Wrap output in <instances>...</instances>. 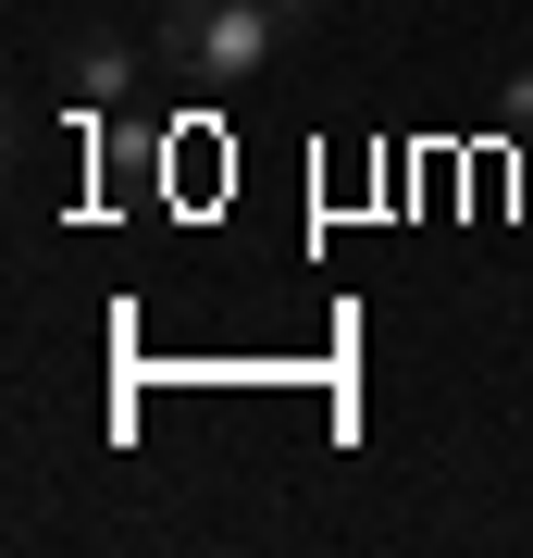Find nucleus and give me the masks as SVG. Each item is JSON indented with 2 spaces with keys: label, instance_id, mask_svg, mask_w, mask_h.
I'll use <instances>...</instances> for the list:
<instances>
[{
  "label": "nucleus",
  "instance_id": "nucleus-1",
  "mask_svg": "<svg viewBox=\"0 0 533 558\" xmlns=\"http://www.w3.org/2000/svg\"><path fill=\"white\" fill-rule=\"evenodd\" d=\"M274 38H298L286 0H174L161 13V62H198V75H261Z\"/></svg>",
  "mask_w": 533,
  "mask_h": 558
},
{
  "label": "nucleus",
  "instance_id": "nucleus-2",
  "mask_svg": "<svg viewBox=\"0 0 533 558\" xmlns=\"http://www.w3.org/2000/svg\"><path fill=\"white\" fill-rule=\"evenodd\" d=\"M124 75H137V62H124V38H75V50H62V100H75V112H112Z\"/></svg>",
  "mask_w": 533,
  "mask_h": 558
},
{
  "label": "nucleus",
  "instance_id": "nucleus-3",
  "mask_svg": "<svg viewBox=\"0 0 533 558\" xmlns=\"http://www.w3.org/2000/svg\"><path fill=\"white\" fill-rule=\"evenodd\" d=\"M496 124H509V137H533V75H509V100H496Z\"/></svg>",
  "mask_w": 533,
  "mask_h": 558
}]
</instances>
